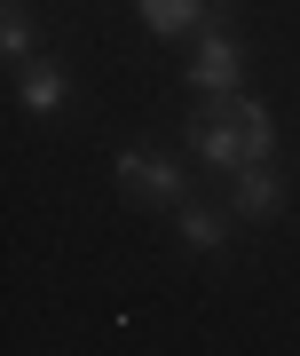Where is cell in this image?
<instances>
[{
  "instance_id": "1",
  "label": "cell",
  "mask_w": 300,
  "mask_h": 356,
  "mask_svg": "<svg viewBox=\"0 0 300 356\" xmlns=\"http://www.w3.org/2000/svg\"><path fill=\"white\" fill-rule=\"evenodd\" d=\"M190 151L206 166H222V175H238L253 159V95H206L190 111Z\"/></svg>"
},
{
  "instance_id": "2",
  "label": "cell",
  "mask_w": 300,
  "mask_h": 356,
  "mask_svg": "<svg viewBox=\"0 0 300 356\" xmlns=\"http://www.w3.org/2000/svg\"><path fill=\"white\" fill-rule=\"evenodd\" d=\"M119 191L135 206H182V166L158 151H119Z\"/></svg>"
},
{
  "instance_id": "3",
  "label": "cell",
  "mask_w": 300,
  "mask_h": 356,
  "mask_svg": "<svg viewBox=\"0 0 300 356\" xmlns=\"http://www.w3.org/2000/svg\"><path fill=\"white\" fill-rule=\"evenodd\" d=\"M190 88H206V95H238V88H245V48H238L229 32H206L198 56H190Z\"/></svg>"
},
{
  "instance_id": "4",
  "label": "cell",
  "mask_w": 300,
  "mask_h": 356,
  "mask_svg": "<svg viewBox=\"0 0 300 356\" xmlns=\"http://www.w3.org/2000/svg\"><path fill=\"white\" fill-rule=\"evenodd\" d=\"M229 182H238V191H229V214H245V222H269L276 206H285V175H276L269 159H245Z\"/></svg>"
},
{
  "instance_id": "5",
  "label": "cell",
  "mask_w": 300,
  "mask_h": 356,
  "mask_svg": "<svg viewBox=\"0 0 300 356\" xmlns=\"http://www.w3.org/2000/svg\"><path fill=\"white\" fill-rule=\"evenodd\" d=\"M16 103H24L32 119H56L63 103H72V79H63L48 56H40V64H24V79H16Z\"/></svg>"
},
{
  "instance_id": "6",
  "label": "cell",
  "mask_w": 300,
  "mask_h": 356,
  "mask_svg": "<svg viewBox=\"0 0 300 356\" xmlns=\"http://www.w3.org/2000/svg\"><path fill=\"white\" fill-rule=\"evenodd\" d=\"M206 8L213 0H142V24L158 40H182V32H206Z\"/></svg>"
},
{
  "instance_id": "7",
  "label": "cell",
  "mask_w": 300,
  "mask_h": 356,
  "mask_svg": "<svg viewBox=\"0 0 300 356\" xmlns=\"http://www.w3.org/2000/svg\"><path fill=\"white\" fill-rule=\"evenodd\" d=\"M174 214H182V238L198 245V254H213V245L229 238V214H222V206H190V198H182Z\"/></svg>"
},
{
  "instance_id": "8",
  "label": "cell",
  "mask_w": 300,
  "mask_h": 356,
  "mask_svg": "<svg viewBox=\"0 0 300 356\" xmlns=\"http://www.w3.org/2000/svg\"><path fill=\"white\" fill-rule=\"evenodd\" d=\"M0 56H8V64H32V16L24 8L0 16Z\"/></svg>"
}]
</instances>
